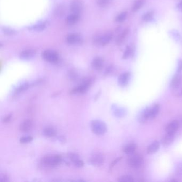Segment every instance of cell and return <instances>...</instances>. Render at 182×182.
Returning <instances> with one entry per match:
<instances>
[{
    "label": "cell",
    "mask_w": 182,
    "mask_h": 182,
    "mask_svg": "<svg viewBox=\"0 0 182 182\" xmlns=\"http://www.w3.org/2000/svg\"><path fill=\"white\" fill-rule=\"evenodd\" d=\"M92 84V79L90 78H85L83 79L82 83L78 86L74 88L71 91V94H84L87 93Z\"/></svg>",
    "instance_id": "2"
},
{
    "label": "cell",
    "mask_w": 182,
    "mask_h": 182,
    "mask_svg": "<svg viewBox=\"0 0 182 182\" xmlns=\"http://www.w3.org/2000/svg\"><path fill=\"white\" fill-rule=\"evenodd\" d=\"M83 9L82 4L78 0H74L71 2L70 4V10L72 14L79 15Z\"/></svg>",
    "instance_id": "11"
},
{
    "label": "cell",
    "mask_w": 182,
    "mask_h": 182,
    "mask_svg": "<svg viewBox=\"0 0 182 182\" xmlns=\"http://www.w3.org/2000/svg\"><path fill=\"white\" fill-rule=\"evenodd\" d=\"M33 140V137L32 136H24V137H22L20 138L19 141L21 143H28L29 142L32 141Z\"/></svg>",
    "instance_id": "31"
},
{
    "label": "cell",
    "mask_w": 182,
    "mask_h": 182,
    "mask_svg": "<svg viewBox=\"0 0 182 182\" xmlns=\"http://www.w3.org/2000/svg\"><path fill=\"white\" fill-rule=\"evenodd\" d=\"M122 159H123L122 157H119V158L115 159L113 161L111 164V165H110V167H109V169H110V170H112V169L113 168V167H114V166H115L117 163H118Z\"/></svg>",
    "instance_id": "35"
},
{
    "label": "cell",
    "mask_w": 182,
    "mask_h": 182,
    "mask_svg": "<svg viewBox=\"0 0 182 182\" xmlns=\"http://www.w3.org/2000/svg\"><path fill=\"white\" fill-rule=\"evenodd\" d=\"M131 48L129 47H127V48L125 50L123 55V59L128 58V57H129V56H131Z\"/></svg>",
    "instance_id": "34"
},
{
    "label": "cell",
    "mask_w": 182,
    "mask_h": 182,
    "mask_svg": "<svg viewBox=\"0 0 182 182\" xmlns=\"http://www.w3.org/2000/svg\"><path fill=\"white\" fill-rule=\"evenodd\" d=\"M62 161L60 155L57 154L48 155L44 156L41 160L42 164L47 167H54L59 165Z\"/></svg>",
    "instance_id": "1"
},
{
    "label": "cell",
    "mask_w": 182,
    "mask_h": 182,
    "mask_svg": "<svg viewBox=\"0 0 182 182\" xmlns=\"http://www.w3.org/2000/svg\"><path fill=\"white\" fill-rule=\"evenodd\" d=\"M174 138H175V134L167 133L162 138L161 140L162 144L165 146H168L173 142Z\"/></svg>",
    "instance_id": "18"
},
{
    "label": "cell",
    "mask_w": 182,
    "mask_h": 182,
    "mask_svg": "<svg viewBox=\"0 0 182 182\" xmlns=\"http://www.w3.org/2000/svg\"><path fill=\"white\" fill-rule=\"evenodd\" d=\"M178 72L179 73L182 71V60L179 61V64H178Z\"/></svg>",
    "instance_id": "38"
},
{
    "label": "cell",
    "mask_w": 182,
    "mask_h": 182,
    "mask_svg": "<svg viewBox=\"0 0 182 182\" xmlns=\"http://www.w3.org/2000/svg\"><path fill=\"white\" fill-rule=\"evenodd\" d=\"M58 140H59L60 142L63 143H65L66 139L64 136H61L59 137H58Z\"/></svg>",
    "instance_id": "39"
},
{
    "label": "cell",
    "mask_w": 182,
    "mask_h": 182,
    "mask_svg": "<svg viewBox=\"0 0 182 182\" xmlns=\"http://www.w3.org/2000/svg\"><path fill=\"white\" fill-rule=\"evenodd\" d=\"M80 15L77 14H72L66 18V22L69 25H73L79 21Z\"/></svg>",
    "instance_id": "21"
},
{
    "label": "cell",
    "mask_w": 182,
    "mask_h": 182,
    "mask_svg": "<svg viewBox=\"0 0 182 182\" xmlns=\"http://www.w3.org/2000/svg\"><path fill=\"white\" fill-rule=\"evenodd\" d=\"M12 117V114H10L7 115L6 117H4L3 119V123H8L10 121Z\"/></svg>",
    "instance_id": "36"
},
{
    "label": "cell",
    "mask_w": 182,
    "mask_h": 182,
    "mask_svg": "<svg viewBox=\"0 0 182 182\" xmlns=\"http://www.w3.org/2000/svg\"><path fill=\"white\" fill-rule=\"evenodd\" d=\"M68 76L71 80H75L78 78V74L75 71H71L68 73Z\"/></svg>",
    "instance_id": "32"
},
{
    "label": "cell",
    "mask_w": 182,
    "mask_h": 182,
    "mask_svg": "<svg viewBox=\"0 0 182 182\" xmlns=\"http://www.w3.org/2000/svg\"><path fill=\"white\" fill-rule=\"evenodd\" d=\"M2 32L4 34H5L7 36H14V35L17 34L16 30H14V29L10 28V27H2Z\"/></svg>",
    "instance_id": "26"
},
{
    "label": "cell",
    "mask_w": 182,
    "mask_h": 182,
    "mask_svg": "<svg viewBox=\"0 0 182 182\" xmlns=\"http://www.w3.org/2000/svg\"><path fill=\"white\" fill-rule=\"evenodd\" d=\"M9 181V177L6 174H1L0 175V182H8Z\"/></svg>",
    "instance_id": "33"
},
{
    "label": "cell",
    "mask_w": 182,
    "mask_h": 182,
    "mask_svg": "<svg viewBox=\"0 0 182 182\" xmlns=\"http://www.w3.org/2000/svg\"><path fill=\"white\" fill-rule=\"evenodd\" d=\"M68 157L70 160L73 162L74 165L77 168H82L84 166V162L81 160L79 155L74 153H70L68 154Z\"/></svg>",
    "instance_id": "9"
},
{
    "label": "cell",
    "mask_w": 182,
    "mask_h": 182,
    "mask_svg": "<svg viewBox=\"0 0 182 182\" xmlns=\"http://www.w3.org/2000/svg\"><path fill=\"white\" fill-rule=\"evenodd\" d=\"M177 8L178 9V10L181 11H182V1L180 2L178 4H177Z\"/></svg>",
    "instance_id": "40"
},
{
    "label": "cell",
    "mask_w": 182,
    "mask_h": 182,
    "mask_svg": "<svg viewBox=\"0 0 182 182\" xmlns=\"http://www.w3.org/2000/svg\"><path fill=\"white\" fill-rule=\"evenodd\" d=\"M182 78L179 74H177L174 75L171 80L170 87L171 89L176 90L179 88L182 84Z\"/></svg>",
    "instance_id": "13"
},
{
    "label": "cell",
    "mask_w": 182,
    "mask_h": 182,
    "mask_svg": "<svg viewBox=\"0 0 182 182\" xmlns=\"http://www.w3.org/2000/svg\"><path fill=\"white\" fill-rule=\"evenodd\" d=\"M36 53V51L34 49H27L20 54L19 58L24 60H30L35 57Z\"/></svg>",
    "instance_id": "10"
},
{
    "label": "cell",
    "mask_w": 182,
    "mask_h": 182,
    "mask_svg": "<svg viewBox=\"0 0 182 182\" xmlns=\"http://www.w3.org/2000/svg\"><path fill=\"white\" fill-rule=\"evenodd\" d=\"M179 127V123L178 121L174 120L168 125L166 128L167 133L175 134L177 130L178 129Z\"/></svg>",
    "instance_id": "14"
},
{
    "label": "cell",
    "mask_w": 182,
    "mask_h": 182,
    "mask_svg": "<svg viewBox=\"0 0 182 182\" xmlns=\"http://www.w3.org/2000/svg\"><path fill=\"white\" fill-rule=\"evenodd\" d=\"M111 2V0H97V3L99 7L105 8L109 6Z\"/></svg>",
    "instance_id": "29"
},
{
    "label": "cell",
    "mask_w": 182,
    "mask_h": 182,
    "mask_svg": "<svg viewBox=\"0 0 182 182\" xmlns=\"http://www.w3.org/2000/svg\"><path fill=\"white\" fill-rule=\"evenodd\" d=\"M66 42L71 45H79L82 44L83 38L78 33H71L67 36Z\"/></svg>",
    "instance_id": "8"
},
{
    "label": "cell",
    "mask_w": 182,
    "mask_h": 182,
    "mask_svg": "<svg viewBox=\"0 0 182 182\" xmlns=\"http://www.w3.org/2000/svg\"><path fill=\"white\" fill-rule=\"evenodd\" d=\"M30 84L28 83H24L20 85L19 87H17L15 91V95H18L21 93L24 92L25 91L27 90L29 87H30Z\"/></svg>",
    "instance_id": "24"
},
{
    "label": "cell",
    "mask_w": 182,
    "mask_h": 182,
    "mask_svg": "<svg viewBox=\"0 0 182 182\" xmlns=\"http://www.w3.org/2000/svg\"><path fill=\"white\" fill-rule=\"evenodd\" d=\"M112 34L111 33H107L103 35H97L93 39L94 43L101 46H105L111 41L112 38Z\"/></svg>",
    "instance_id": "4"
},
{
    "label": "cell",
    "mask_w": 182,
    "mask_h": 182,
    "mask_svg": "<svg viewBox=\"0 0 182 182\" xmlns=\"http://www.w3.org/2000/svg\"><path fill=\"white\" fill-rule=\"evenodd\" d=\"M91 129L96 135H103L107 131V125L105 123L99 120H95L91 122Z\"/></svg>",
    "instance_id": "3"
},
{
    "label": "cell",
    "mask_w": 182,
    "mask_h": 182,
    "mask_svg": "<svg viewBox=\"0 0 182 182\" xmlns=\"http://www.w3.org/2000/svg\"><path fill=\"white\" fill-rule=\"evenodd\" d=\"M153 16V11H149L147 12L142 17V19L145 22H149L151 19L152 18Z\"/></svg>",
    "instance_id": "30"
},
{
    "label": "cell",
    "mask_w": 182,
    "mask_h": 182,
    "mask_svg": "<svg viewBox=\"0 0 182 182\" xmlns=\"http://www.w3.org/2000/svg\"><path fill=\"white\" fill-rule=\"evenodd\" d=\"M145 2V0H136L132 7V11L135 12L139 10L144 6Z\"/></svg>",
    "instance_id": "25"
},
{
    "label": "cell",
    "mask_w": 182,
    "mask_h": 182,
    "mask_svg": "<svg viewBox=\"0 0 182 182\" xmlns=\"http://www.w3.org/2000/svg\"><path fill=\"white\" fill-rule=\"evenodd\" d=\"M42 57L44 60L51 63H56L59 61V57L57 52L52 50H46L42 54Z\"/></svg>",
    "instance_id": "5"
},
{
    "label": "cell",
    "mask_w": 182,
    "mask_h": 182,
    "mask_svg": "<svg viewBox=\"0 0 182 182\" xmlns=\"http://www.w3.org/2000/svg\"><path fill=\"white\" fill-rule=\"evenodd\" d=\"M131 155L127 160L128 165L133 168H139L143 162L142 157L138 154H131Z\"/></svg>",
    "instance_id": "7"
},
{
    "label": "cell",
    "mask_w": 182,
    "mask_h": 182,
    "mask_svg": "<svg viewBox=\"0 0 182 182\" xmlns=\"http://www.w3.org/2000/svg\"><path fill=\"white\" fill-rule=\"evenodd\" d=\"M89 161L93 166L98 167L103 165L105 161V158L101 153H95L90 156Z\"/></svg>",
    "instance_id": "6"
},
{
    "label": "cell",
    "mask_w": 182,
    "mask_h": 182,
    "mask_svg": "<svg viewBox=\"0 0 182 182\" xmlns=\"http://www.w3.org/2000/svg\"><path fill=\"white\" fill-rule=\"evenodd\" d=\"M160 147V143L157 141L153 142L152 144L148 147L147 149V153L149 154H152L155 153L157 152L159 149Z\"/></svg>",
    "instance_id": "19"
},
{
    "label": "cell",
    "mask_w": 182,
    "mask_h": 182,
    "mask_svg": "<svg viewBox=\"0 0 182 182\" xmlns=\"http://www.w3.org/2000/svg\"><path fill=\"white\" fill-rule=\"evenodd\" d=\"M44 134L46 137L51 138L57 135V131L52 127H47L44 129Z\"/></svg>",
    "instance_id": "22"
},
{
    "label": "cell",
    "mask_w": 182,
    "mask_h": 182,
    "mask_svg": "<svg viewBox=\"0 0 182 182\" xmlns=\"http://www.w3.org/2000/svg\"><path fill=\"white\" fill-rule=\"evenodd\" d=\"M33 121L32 120H26L21 123L19 127V129L22 132H28L31 130L33 127Z\"/></svg>",
    "instance_id": "15"
},
{
    "label": "cell",
    "mask_w": 182,
    "mask_h": 182,
    "mask_svg": "<svg viewBox=\"0 0 182 182\" xmlns=\"http://www.w3.org/2000/svg\"><path fill=\"white\" fill-rule=\"evenodd\" d=\"M128 15V13L127 11L123 12L117 16L115 18V21L117 22H122L125 20V19L127 18V17Z\"/></svg>",
    "instance_id": "27"
},
{
    "label": "cell",
    "mask_w": 182,
    "mask_h": 182,
    "mask_svg": "<svg viewBox=\"0 0 182 182\" xmlns=\"http://www.w3.org/2000/svg\"><path fill=\"white\" fill-rule=\"evenodd\" d=\"M136 148H137V146H136V144H133V143L128 144L123 148V152L128 155H131V154H133L134 152H135Z\"/></svg>",
    "instance_id": "23"
},
{
    "label": "cell",
    "mask_w": 182,
    "mask_h": 182,
    "mask_svg": "<svg viewBox=\"0 0 182 182\" xmlns=\"http://www.w3.org/2000/svg\"><path fill=\"white\" fill-rule=\"evenodd\" d=\"M131 76V74L129 72H125L121 74L118 79V83L120 86L125 87L128 84Z\"/></svg>",
    "instance_id": "17"
},
{
    "label": "cell",
    "mask_w": 182,
    "mask_h": 182,
    "mask_svg": "<svg viewBox=\"0 0 182 182\" xmlns=\"http://www.w3.org/2000/svg\"><path fill=\"white\" fill-rule=\"evenodd\" d=\"M91 66L95 70L100 71L103 67L104 60L100 57H95L92 61Z\"/></svg>",
    "instance_id": "16"
},
{
    "label": "cell",
    "mask_w": 182,
    "mask_h": 182,
    "mask_svg": "<svg viewBox=\"0 0 182 182\" xmlns=\"http://www.w3.org/2000/svg\"><path fill=\"white\" fill-rule=\"evenodd\" d=\"M63 8L62 7H59L57 9V11L56 12V14L58 16H62V15H64L63 14Z\"/></svg>",
    "instance_id": "37"
},
{
    "label": "cell",
    "mask_w": 182,
    "mask_h": 182,
    "mask_svg": "<svg viewBox=\"0 0 182 182\" xmlns=\"http://www.w3.org/2000/svg\"><path fill=\"white\" fill-rule=\"evenodd\" d=\"M118 181L120 182H133L134 179L133 177L129 175H124L119 178Z\"/></svg>",
    "instance_id": "28"
},
{
    "label": "cell",
    "mask_w": 182,
    "mask_h": 182,
    "mask_svg": "<svg viewBox=\"0 0 182 182\" xmlns=\"http://www.w3.org/2000/svg\"><path fill=\"white\" fill-rule=\"evenodd\" d=\"M129 33V30L125 29L123 30V32L120 34L117 37L116 40V44L117 45H121L123 43V42L125 41L126 37L128 36Z\"/></svg>",
    "instance_id": "20"
},
{
    "label": "cell",
    "mask_w": 182,
    "mask_h": 182,
    "mask_svg": "<svg viewBox=\"0 0 182 182\" xmlns=\"http://www.w3.org/2000/svg\"><path fill=\"white\" fill-rule=\"evenodd\" d=\"M48 24H49V22H46V21L40 22L38 24L29 27L28 30L30 31L36 32H41V31H43L44 30H45L46 27H48Z\"/></svg>",
    "instance_id": "12"
}]
</instances>
